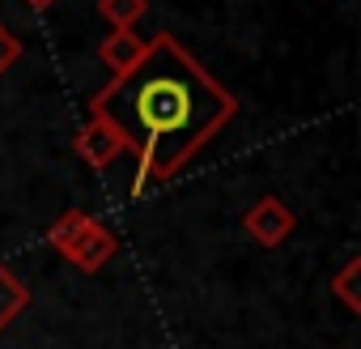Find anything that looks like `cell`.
I'll return each mask as SVG.
<instances>
[{
	"instance_id": "6da1fadb",
	"label": "cell",
	"mask_w": 361,
	"mask_h": 349,
	"mask_svg": "<svg viewBox=\"0 0 361 349\" xmlns=\"http://www.w3.org/2000/svg\"><path fill=\"white\" fill-rule=\"evenodd\" d=\"M90 115L119 132L136 162L132 188L145 192L183 174L196 153L234 124L238 98L174 35H157L123 77H111L90 98Z\"/></svg>"
},
{
	"instance_id": "7a4b0ae2",
	"label": "cell",
	"mask_w": 361,
	"mask_h": 349,
	"mask_svg": "<svg viewBox=\"0 0 361 349\" xmlns=\"http://www.w3.org/2000/svg\"><path fill=\"white\" fill-rule=\"evenodd\" d=\"M47 243L73 264V268H81V273H102L106 264H111V256L119 252V239H115V230L106 226V222H98V218H90V213H81V209H68V213H60L51 226H47Z\"/></svg>"
},
{
	"instance_id": "3957f363",
	"label": "cell",
	"mask_w": 361,
	"mask_h": 349,
	"mask_svg": "<svg viewBox=\"0 0 361 349\" xmlns=\"http://www.w3.org/2000/svg\"><path fill=\"white\" fill-rule=\"evenodd\" d=\"M243 230H247L251 243H259V247H281V243L298 230V213H293L281 196H259V201L247 209Z\"/></svg>"
},
{
	"instance_id": "277c9868",
	"label": "cell",
	"mask_w": 361,
	"mask_h": 349,
	"mask_svg": "<svg viewBox=\"0 0 361 349\" xmlns=\"http://www.w3.org/2000/svg\"><path fill=\"white\" fill-rule=\"evenodd\" d=\"M73 153L85 162V166H94V170H102V166H111V162H119L123 153H128V145L119 141V132L111 128V124H102L98 115H90L81 128H77V136H73Z\"/></svg>"
},
{
	"instance_id": "5b68a950",
	"label": "cell",
	"mask_w": 361,
	"mask_h": 349,
	"mask_svg": "<svg viewBox=\"0 0 361 349\" xmlns=\"http://www.w3.org/2000/svg\"><path fill=\"white\" fill-rule=\"evenodd\" d=\"M140 56H145V39H140L136 30H111V35L98 43V60L106 64L111 77H123Z\"/></svg>"
},
{
	"instance_id": "8992f818",
	"label": "cell",
	"mask_w": 361,
	"mask_h": 349,
	"mask_svg": "<svg viewBox=\"0 0 361 349\" xmlns=\"http://www.w3.org/2000/svg\"><path fill=\"white\" fill-rule=\"evenodd\" d=\"M26 307H30V290L9 273V264H0V332H5Z\"/></svg>"
},
{
	"instance_id": "52a82bcc",
	"label": "cell",
	"mask_w": 361,
	"mask_h": 349,
	"mask_svg": "<svg viewBox=\"0 0 361 349\" xmlns=\"http://www.w3.org/2000/svg\"><path fill=\"white\" fill-rule=\"evenodd\" d=\"M331 294L344 302L348 315H361V260H344V268L331 277Z\"/></svg>"
},
{
	"instance_id": "ba28073f",
	"label": "cell",
	"mask_w": 361,
	"mask_h": 349,
	"mask_svg": "<svg viewBox=\"0 0 361 349\" xmlns=\"http://www.w3.org/2000/svg\"><path fill=\"white\" fill-rule=\"evenodd\" d=\"M98 13L111 30H132L149 13V0H98Z\"/></svg>"
},
{
	"instance_id": "9c48e42d",
	"label": "cell",
	"mask_w": 361,
	"mask_h": 349,
	"mask_svg": "<svg viewBox=\"0 0 361 349\" xmlns=\"http://www.w3.org/2000/svg\"><path fill=\"white\" fill-rule=\"evenodd\" d=\"M18 60H22V39H18L5 22H0V77H5Z\"/></svg>"
},
{
	"instance_id": "30bf717a",
	"label": "cell",
	"mask_w": 361,
	"mask_h": 349,
	"mask_svg": "<svg viewBox=\"0 0 361 349\" xmlns=\"http://www.w3.org/2000/svg\"><path fill=\"white\" fill-rule=\"evenodd\" d=\"M22 5H26V9H35V13H47L56 0H22Z\"/></svg>"
}]
</instances>
